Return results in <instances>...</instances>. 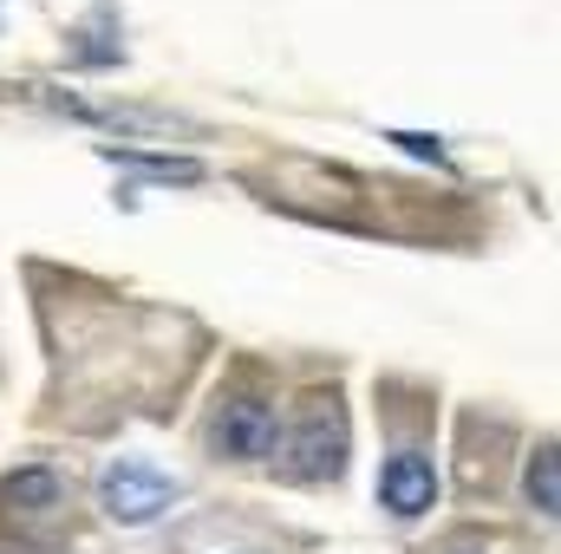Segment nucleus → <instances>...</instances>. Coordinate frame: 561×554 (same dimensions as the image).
<instances>
[{
  "mask_svg": "<svg viewBox=\"0 0 561 554\" xmlns=\"http://www.w3.org/2000/svg\"><path fill=\"white\" fill-rule=\"evenodd\" d=\"M280 470H287V483H333L340 470H346V412H340V399L333 392H313L300 417H294V430H287V443H280Z\"/></svg>",
  "mask_w": 561,
  "mask_h": 554,
  "instance_id": "nucleus-1",
  "label": "nucleus"
},
{
  "mask_svg": "<svg viewBox=\"0 0 561 554\" xmlns=\"http://www.w3.org/2000/svg\"><path fill=\"white\" fill-rule=\"evenodd\" d=\"M176 496H183L176 476H163V470L144 463V457H118V463L99 476V509H105L118 529H144V522H157Z\"/></svg>",
  "mask_w": 561,
  "mask_h": 554,
  "instance_id": "nucleus-2",
  "label": "nucleus"
},
{
  "mask_svg": "<svg viewBox=\"0 0 561 554\" xmlns=\"http://www.w3.org/2000/svg\"><path fill=\"white\" fill-rule=\"evenodd\" d=\"M275 443H280L275 399L242 392V399H229V405L216 412V450H222V457H236V463H262V457H275Z\"/></svg>",
  "mask_w": 561,
  "mask_h": 554,
  "instance_id": "nucleus-3",
  "label": "nucleus"
},
{
  "mask_svg": "<svg viewBox=\"0 0 561 554\" xmlns=\"http://www.w3.org/2000/svg\"><path fill=\"white\" fill-rule=\"evenodd\" d=\"M26 99H46V105H59L66 118H85V125H99V131L196 138V125H190V118H176V112H157V105H85V99H72V92H46V85H26Z\"/></svg>",
  "mask_w": 561,
  "mask_h": 554,
  "instance_id": "nucleus-4",
  "label": "nucleus"
},
{
  "mask_svg": "<svg viewBox=\"0 0 561 554\" xmlns=\"http://www.w3.org/2000/svg\"><path fill=\"white\" fill-rule=\"evenodd\" d=\"M379 509L392 522H419L437 509V463L424 450H392L379 463Z\"/></svg>",
  "mask_w": 561,
  "mask_h": 554,
  "instance_id": "nucleus-5",
  "label": "nucleus"
},
{
  "mask_svg": "<svg viewBox=\"0 0 561 554\" xmlns=\"http://www.w3.org/2000/svg\"><path fill=\"white\" fill-rule=\"evenodd\" d=\"M66 59L72 66H118L125 59V46H118V13H112V0H99L79 26H72V46H66Z\"/></svg>",
  "mask_w": 561,
  "mask_h": 554,
  "instance_id": "nucleus-6",
  "label": "nucleus"
},
{
  "mask_svg": "<svg viewBox=\"0 0 561 554\" xmlns=\"http://www.w3.org/2000/svg\"><path fill=\"white\" fill-rule=\"evenodd\" d=\"M105 163L118 170H138L150 183H203V163L196 157H170V150H131V143H99Z\"/></svg>",
  "mask_w": 561,
  "mask_h": 554,
  "instance_id": "nucleus-7",
  "label": "nucleus"
},
{
  "mask_svg": "<svg viewBox=\"0 0 561 554\" xmlns=\"http://www.w3.org/2000/svg\"><path fill=\"white\" fill-rule=\"evenodd\" d=\"M59 476L46 470V463H33V470H13L7 483H0V509L13 503V516H39V509H59Z\"/></svg>",
  "mask_w": 561,
  "mask_h": 554,
  "instance_id": "nucleus-8",
  "label": "nucleus"
},
{
  "mask_svg": "<svg viewBox=\"0 0 561 554\" xmlns=\"http://www.w3.org/2000/svg\"><path fill=\"white\" fill-rule=\"evenodd\" d=\"M523 489H529V509L536 516H556L561 509V463H556V443H542L523 470Z\"/></svg>",
  "mask_w": 561,
  "mask_h": 554,
  "instance_id": "nucleus-9",
  "label": "nucleus"
},
{
  "mask_svg": "<svg viewBox=\"0 0 561 554\" xmlns=\"http://www.w3.org/2000/svg\"><path fill=\"white\" fill-rule=\"evenodd\" d=\"M392 143H399V150H412V157H431V163H444V143L424 138V131H392Z\"/></svg>",
  "mask_w": 561,
  "mask_h": 554,
  "instance_id": "nucleus-10",
  "label": "nucleus"
}]
</instances>
